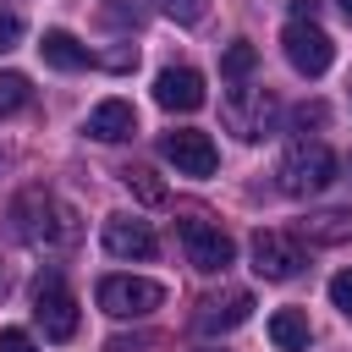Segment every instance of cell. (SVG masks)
Here are the masks:
<instances>
[{"label": "cell", "mask_w": 352, "mask_h": 352, "mask_svg": "<svg viewBox=\"0 0 352 352\" xmlns=\"http://www.w3.org/2000/svg\"><path fill=\"white\" fill-rule=\"evenodd\" d=\"M11 220H16V236H22L28 248H72V242L82 236L77 214H72L55 192H44V187H28V192L11 204Z\"/></svg>", "instance_id": "obj_1"}, {"label": "cell", "mask_w": 352, "mask_h": 352, "mask_svg": "<svg viewBox=\"0 0 352 352\" xmlns=\"http://www.w3.org/2000/svg\"><path fill=\"white\" fill-rule=\"evenodd\" d=\"M280 192H292V198H314V192H324L330 182H336V154L319 143V138H297L286 154H280Z\"/></svg>", "instance_id": "obj_2"}, {"label": "cell", "mask_w": 352, "mask_h": 352, "mask_svg": "<svg viewBox=\"0 0 352 352\" xmlns=\"http://www.w3.org/2000/svg\"><path fill=\"white\" fill-rule=\"evenodd\" d=\"M220 121H226V132H236L242 143H258V138L275 132L280 99H275L270 88H231V94L220 99Z\"/></svg>", "instance_id": "obj_3"}, {"label": "cell", "mask_w": 352, "mask_h": 352, "mask_svg": "<svg viewBox=\"0 0 352 352\" xmlns=\"http://www.w3.org/2000/svg\"><path fill=\"white\" fill-rule=\"evenodd\" d=\"M94 297H99V308L110 319H143V314H154L165 302V286L160 280H143V275H104Z\"/></svg>", "instance_id": "obj_4"}, {"label": "cell", "mask_w": 352, "mask_h": 352, "mask_svg": "<svg viewBox=\"0 0 352 352\" xmlns=\"http://www.w3.org/2000/svg\"><path fill=\"white\" fill-rule=\"evenodd\" d=\"M33 319L44 324L50 341H72V336H77V297L66 292L60 270L38 275V286H33Z\"/></svg>", "instance_id": "obj_5"}, {"label": "cell", "mask_w": 352, "mask_h": 352, "mask_svg": "<svg viewBox=\"0 0 352 352\" xmlns=\"http://www.w3.org/2000/svg\"><path fill=\"white\" fill-rule=\"evenodd\" d=\"M176 231H182L187 264H192V270H204V275H220V270H226V264L236 258V242H231V236H226L220 226H209L204 214H187V220H182Z\"/></svg>", "instance_id": "obj_6"}, {"label": "cell", "mask_w": 352, "mask_h": 352, "mask_svg": "<svg viewBox=\"0 0 352 352\" xmlns=\"http://www.w3.org/2000/svg\"><path fill=\"white\" fill-rule=\"evenodd\" d=\"M280 50H286V60H292L302 77H324L330 60H336V44H330V33H324L319 22H286Z\"/></svg>", "instance_id": "obj_7"}, {"label": "cell", "mask_w": 352, "mask_h": 352, "mask_svg": "<svg viewBox=\"0 0 352 352\" xmlns=\"http://www.w3.org/2000/svg\"><path fill=\"white\" fill-rule=\"evenodd\" d=\"M160 154L176 165V176H214V165H220V154H214L209 132H192V126L165 132V138H160Z\"/></svg>", "instance_id": "obj_8"}, {"label": "cell", "mask_w": 352, "mask_h": 352, "mask_svg": "<svg viewBox=\"0 0 352 352\" xmlns=\"http://www.w3.org/2000/svg\"><path fill=\"white\" fill-rule=\"evenodd\" d=\"M253 270L264 280H292L302 270V248L286 231H253Z\"/></svg>", "instance_id": "obj_9"}, {"label": "cell", "mask_w": 352, "mask_h": 352, "mask_svg": "<svg viewBox=\"0 0 352 352\" xmlns=\"http://www.w3.org/2000/svg\"><path fill=\"white\" fill-rule=\"evenodd\" d=\"M154 104H165V110H198L204 104V77L192 72V66H165L160 77H154Z\"/></svg>", "instance_id": "obj_10"}, {"label": "cell", "mask_w": 352, "mask_h": 352, "mask_svg": "<svg viewBox=\"0 0 352 352\" xmlns=\"http://www.w3.org/2000/svg\"><path fill=\"white\" fill-rule=\"evenodd\" d=\"M104 248H110L116 258H154V253H160L154 231H148L143 220H126V214L104 220Z\"/></svg>", "instance_id": "obj_11"}, {"label": "cell", "mask_w": 352, "mask_h": 352, "mask_svg": "<svg viewBox=\"0 0 352 352\" xmlns=\"http://www.w3.org/2000/svg\"><path fill=\"white\" fill-rule=\"evenodd\" d=\"M248 314H253V297L248 292H220V297H204L198 302V330L204 336H220V330H236Z\"/></svg>", "instance_id": "obj_12"}, {"label": "cell", "mask_w": 352, "mask_h": 352, "mask_svg": "<svg viewBox=\"0 0 352 352\" xmlns=\"http://www.w3.org/2000/svg\"><path fill=\"white\" fill-rule=\"evenodd\" d=\"M132 132H138V110H132L126 99H104V104L88 110V138L121 143V138H132Z\"/></svg>", "instance_id": "obj_13"}, {"label": "cell", "mask_w": 352, "mask_h": 352, "mask_svg": "<svg viewBox=\"0 0 352 352\" xmlns=\"http://www.w3.org/2000/svg\"><path fill=\"white\" fill-rule=\"evenodd\" d=\"M38 55H44L55 72H82V66L94 60V55H88V44H77L66 28H50V33L38 38Z\"/></svg>", "instance_id": "obj_14"}, {"label": "cell", "mask_w": 352, "mask_h": 352, "mask_svg": "<svg viewBox=\"0 0 352 352\" xmlns=\"http://www.w3.org/2000/svg\"><path fill=\"white\" fill-rule=\"evenodd\" d=\"M270 341H275L280 352H308V319H302L297 308H280V314L270 319Z\"/></svg>", "instance_id": "obj_15"}, {"label": "cell", "mask_w": 352, "mask_h": 352, "mask_svg": "<svg viewBox=\"0 0 352 352\" xmlns=\"http://www.w3.org/2000/svg\"><path fill=\"white\" fill-rule=\"evenodd\" d=\"M302 231H308V242H346V236H352V214H346V209L308 214V220H302Z\"/></svg>", "instance_id": "obj_16"}, {"label": "cell", "mask_w": 352, "mask_h": 352, "mask_svg": "<svg viewBox=\"0 0 352 352\" xmlns=\"http://www.w3.org/2000/svg\"><path fill=\"white\" fill-rule=\"evenodd\" d=\"M121 182H126V192H132L138 204H165V182H160L148 165H126Z\"/></svg>", "instance_id": "obj_17"}, {"label": "cell", "mask_w": 352, "mask_h": 352, "mask_svg": "<svg viewBox=\"0 0 352 352\" xmlns=\"http://www.w3.org/2000/svg\"><path fill=\"white\" fill-rule=\"evenodd\" d=\"M28 99H33L28 77H22V72H0V121L16 116V110H28Z\"/></svg>", "instance_id": "obj_18"}, {"label": "cell", "mask_w": 352, "mask_h": 352, "mask_svg": "<svg viewBox=\"0 0 352 352\" xmlns=\"http://www.w3.org/2000/svg\"><path fill=\"white\" fill-rule=\"evenodd\" d=\"M253 66H258V50H253L248 38H236V44H226V55H220V72H226V77H248Z\"/></svg>", "instance_id": "obj_19"}, {"label": "cell", "mask_w": 352, "mask_h": 352, "mask_svg": "<svg viewBox=\"0 0 352 352\" xmlns=\"http://www.w3.org/2000/svg\"><path fill=\"white\" fill-rule=\"evenodd\" d=\"M16 44H22V16H16L11 6H0V55L16 50Z\"/></svg>", "instance_id": "obj_20"}, {"label": "cell", "mask_w": 352, "mask_h": 352, "mask_svg": "<svg viewBox=\"0 0 352 352\" xmlns=\"http://www.w3.org/2000/svg\"><path fill=\"white\" fill-rule=\"evenodd\" d=\"M330 302L352 319V270H341V275H330Z\"/></svg>", "instance_id": "obj_21"}, {"label": "cell", "mask_w": 352, "mask_h": 352, "mask_svg": "<svg viewBox=\"0 0 352 352\" xmlns=\"http://www.w3.org/2000/svg\"><path fill=\"white\" fill-rule=\"evenodd\" d=\"M0 352H38V346H33V336H28V330L6 324V330H0Z\"/></svg>", "instance_id": "obj_22"}, {"label": "cell", "mask_w": 352, "mask_h": 352, "mask_svg": "<svg viewBox=\"0 0 352 352\" xmlns=\"http://www.w3.org/2000/svg\"><path fill=\"white\" fill-rule=\"evenodd\" d=\"M165 6V16H176V22H198L204 16V0H160Z\"/></svg>", "instance_id": "obj_23"}, {"label": "cell", "mask_w": 352, "mask_h": 352, "mask_svg": "<svg viewBox=\"0 0 352 352\" xmlns=\"http://www.w3.org/2000/svg\"><path fill=\"white\" fill-rule=\"evenodd\" d=\"M138 11H143L138 0H110L104 6V22H138Z\"/></svg>", "instance_id": "obj_24"}, {"label": "cell", "mask_w": 352, "mask_h": 352, "mask_svg": "<svg viewBox=\"0 0 352 352\" xmlns=\"http://www.w3.org/2000/svg\"><path fill=\"white\" fill-rule=\"evenodd\" d=\"M324 121V104H297V126H319Z\"/></svg>", "instance_id": "obj_25"}, {"label": "cell", "mask_w": 352, "mask_h": 352, "mask_svg": "<svg viewBox=\"0 0 352 352\" xmlns=\"http://www.w3.org/2000/svg\"><path fill=\"white\" fill-rule=\"evenodd\" d=\"M110 352H148V341H143V336H116Z\"/></svg>", "instance_id": "obj_26"}, {"label": "cell", "mask_w": 352, "mask_h": 352, "mask_svg": "<svg viewBox=\"0 0 352 352\" xmlns=\"http://www.w3.org/2000/svg\"><path fill=\"white\" fill-rule=\"evenodd\" d=\"M314 11H319V0H292V22H314Z\"/></svg>", "instance_id": "obj_27"}, {"label": "cell", "mask_w": 352, "mask_h": 352, "mask_svg": "<svg viewBox=\"0 0 352 352\" xmlns=\"http://www.w3.org/2000/svg\"><path fill=\"white\" fill-rule=\"evenodd\" d=\"M336 6H341V16H346V22H352V0H336Z\"/></svg>", "instance_id": "obj_28"}]
</instances>
